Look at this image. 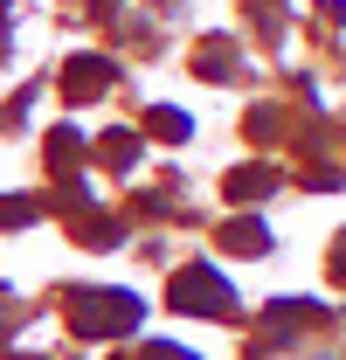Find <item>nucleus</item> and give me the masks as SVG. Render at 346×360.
Segmentation results:
<instances>
[{
    "label": "nucleus",
    "mask_w": 346,
    "mask_h": 360,
    "mask_svg": "<svg viewBox=\"0 0 346 360\" xmlns=\"http://www.w3.org/2000/svg\"><path fill=\"white\" fill-rule=\"evenodd\" d=\"M132 326H139V298H125V291H118V298H90V291L77 298V333H84V340H104V333L118 340Z\"/></svg>",
    "instance_id": "obj_2"
},
{
    "label": "nucleus",
    "mask_w": 346,
    "mask_h": 360,
    "mask_svg": "<svg viewBox=\"0 0 346 360\" xmlns=\"http://www.w3.org/2000/svg\"><path fill=\"white\" fill-rule=\"evenodd\" d=\"M153 125H160L167 139H187V132H194V125H187V111H153Z\"/></svg>",
    "instance_id": "obj_4"
},
{
    "label": "nucleus",
    "mask_w": 346,
    "mask_h": 360,
    "mask_svg": "<svg viewBox=\"0 0 346 360\" xmlns=\"http://www.w3.org/2000/svg\"><path fill=\"white\" fill-rule=\"evenodd\" d=\"M263 187H277V174H263V167H243V174L229 180V194H236V201H257Z\"/></svg>",
    "instance_id": "obj_3"
},
{
    "label": "nucleus",
    "mask_w": 346,
    "mask_h": 360,
    "mask_svg": "<svg viewBox=\"0 0 346 360\" xmlns=\"http://www.w3.org/2000/svg\"><path fill=\"white\" fill-rule=\"evenodd\" d=\"M229 243H236V250H263V229H257V222H236V236H229Z\"/></svg>",
    "instance_id": "obj_5"
},
{
    "label": "nucleus",
    "mask_w": 346,
    "mask_h": 360,
    "mask_svg": "<svg viewBox=\"0 0 346 360\" xmlns=\"http://www.w3.org/2000/svg\"><path fill=\"white\" fill-rule=\"evenodd\" d=\"M333 277L346 284V236H340V250H333Z\"/></svg>",
    "instance_id": "obj_6"
},
{
    "label": "nucleus",
    "mask_w": 346,
    "mask_h": 360,
    "mask_svg": "<svg viewBox=\"0 0 346 360\" xmlns=\"http://www.w3.org/2000/svg\"><path fill=\"white\" fill-rule=\"evenodd\" d=\"M173 312H236V291H229V277H222L215 264H187L180 277H173Z\"/></svg>",
    "instance_id": "obj_1"
}]
</instances>
